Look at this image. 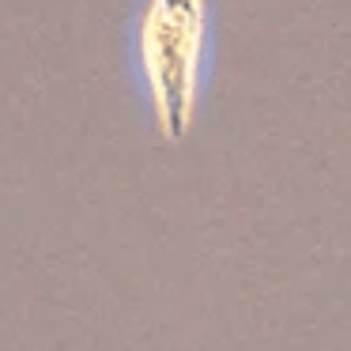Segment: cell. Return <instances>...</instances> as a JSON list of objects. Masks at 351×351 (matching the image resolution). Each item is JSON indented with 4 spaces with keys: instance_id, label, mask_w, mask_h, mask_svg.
Wrapping results in <instances>:
<instances>
[{
    "instance_id": "cell-1",
    "label": "cell",
    "mask_w": 351,
    "mask_h": 351,
    "mask_svg": "<svg viewBox=\"0 0 351 351\" xmlns=\"http://www.w3.org/2000/svg\"><path fill=\"white\" fill-rule=\"evenodd\" d=\"M129 57L155 136L182 144L200 121L215 57V0H140Z\"/></svg>"
}]
</instances>
